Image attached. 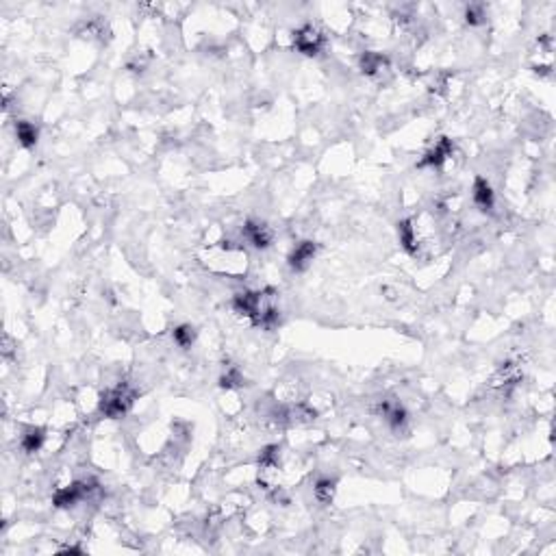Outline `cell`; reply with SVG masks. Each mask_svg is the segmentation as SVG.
I'll list each match as a JSON object with an SVG mask.
<instances>
[{
	"label": "cell",
	"mask_w": 556,
	"mask_h": 556,
	"mask_svg": "<svg viewBox=\"0 0 556 556\" xmlns=\"http://www.w3.org/2000/svg\"><path fill=\"white\" fill-rule=\"evenodd\" d=\"M232 309L246 315L263 328H272L278 321V309L272 292H244L232 298Z\"/></svg>",
	"instance_id": "6da1fadb"
},
{
	"label": "cell",
	"mask_w": 556,
	"mask_h": 556,
	"mask_svg": "<svg viewBox=\"0 0 556 556\" xmlns=\"http://www.w3.org/2000/svg\"><path fill=\"white\" fill-rule=\"evenodd\" d=\"M133 402H135V389L129 385H118L100 398V413L111 420H118L129 413Z\"/></svg>",
	"instance_id": "7a4b0ae2"
},
{
	"label": "cell",
	"mask_w": 556,
	"mask_h": 556,
	"mask_svg": "<svg viewBox=\"0 0 556 556\" xmlns=\"http://www.w3.org/2000/svg\"><path fill=\"white\" fill-rule=\"evenodd\" d=\"M94 489H96V482H85V480L72 482V485L55 491V495H52V505H55L57 509H70V507L79 505L81 500H85Z\"/></svg>",
	"instance_id": "3957f363"
},
{
	"label": "cell",
	"mask_w": 556,
	"mask_h": 556,
	"mask_svg": "<svg viewBox=\"0 0 556 556\" xmlns=\"http://www.w3.org/2000/svg\"><path fill=\"white\" fill-rule=\"evenodd\" d=\"M324 42L326 40H324V35H321V31H317L311 24L298 29L294 35V46L298 48V52H302V55H307V57L319 55V50L324 48Z\"/></svg>",
	"instance_id": "277c9868"
},
{
	"label": "cell",
	"mask_w": 556,
	"mask_h": 556,
	"mask_svg": "<svg viewBox=\"0 0 556 556\" xmlns=\"http://www.w3.org/2000/svg\"><path fill=\"white\" fill-rule=\"evenodd\" d=\"M452 152H454L452 139L441 137L433 148L424 152V157L418 161V168H441L445 161L452 157Z\"/></svg>",
	"instance_id": "5b68a950"
},
{
	"label": "cell",
	"mask_w": 556,
	"mask_h": 556,
	"mask_svg": "<svg viewBox=\"0 0 556 556\" xmlns=\"http://www.w3.org/2000/svg\"><path fill=\"white\" fill-rule=\"evenodd\" d=\"M398 237H400V244L408 255H413V257L420 255L422 237H420V230L415 226V220H402L398 224Z\"/></svg>",
	"instance_id": "8992f818"
},
{
	"label": "cell",
	"mask_w": 556,
	"mask_h": 556,
	"mask_svg": "<svg viewBox=\"0 0 556 556\" xmlns=\"http://www.w3.org/2000/svg\"><path fill=\"white\" fill-rule=\"evenodd\" d=\"M315 253H317V246L313 241H300L289 255V267L294 272H304L307 267L311 265V261L315 259Z\"/></svg>",
	"instance_id": "52a82bcc"
},
{
	"label": "cell",
	"mask_w": 556,
	"mask_h": 556,
	"mask_svg": "<svg viewBox=\"0 0 556 556\" xmlns=\"http://www.w3.org/2000/svg\"><path fill=\"white\" fill-rule=\"evenodd\" d=\"M244 237L253 244L255 248H267L272 244L274 235H272V228L263 224V222H246L244 226Z\"/></svg>",
	"instance_id": "ba28073f"
},
{
	"label": "cell",
	"mask_w": 556,
	"mask_h": 556,
	"mask_svg": "<svg viewBox=\"0 0 556 556\" xmlns=\"http://www.w3.org/2000/svg\"><path fill=\"white\" fill-rule=\"evenodd\" d=\"M472 196H474V202H476V207H478L480 211H493L495 193H493L491 185L487 183V178L476 176L474 187H472Z\"/></svg>",
	"instance_id": "9c48e42d"
},
{
	"label": "cell",
	"mask_w": 556,
	"mask_h": 556,
	"mask_svg": "<svg viewBox=\"0 0 556 556\" xmlns=\"http://www.w3.org/2000/svg\"><path fill=\"white\" fill-rule=\"evenodd\" d=\"M15 137H17V141H20V146L33 148L35 143H38V139H40V131H38L35 124H31L26 120H20V122H15Z\"/></svg>",
	"instance_id": "30bf717a"
},
{
	"label": "cell",
	"mask_w": 556,
	"mask_h": 556,
	"mask_svg": "<svg viewBox=\"0 0 556 556\" xmlns=\"http://www.w3.org/2000/svg\"><path fill=\"white\" fill-rule=\"evenodd\" d=\"M387 63H389V59L385 55H381V52H365V55H361V70L367 77H376L379 72H383L387 67Z\"/></svg>",
	"instance_id": "8fae6325"
},
{
	"label": "cell",
	"mask_w": 556,
	"mask_h": 556,
	"mask_svg": "<svg viewBox=\"0 0 556 556\" xmlns=\"http://www.w3.org/2000/svg\"><path fill=\"white\" fill-rule=\"evenodd\" d=\"M44 441H46V433H44L42 428H29L26 433L22 435L20 445H22V450H24L26 454H35V452H40V450H42Z\"/></svg>",
	"instance_id": "7c38bea8"
},
{
	"label": "cell",
	"mask_w": 556,
	"mask_h": 556,
	"mask_svg": "<svg viewBox=\"0 0 556 556\" xmlns=\"http://www.w3.org/2000/svg\"><path fill=\"white\" fill-rule=\"evenodd\" d=\"M335 491H337V480L335 478H319L313 487V493L317 498V502L321 505H331L333 498H335Z\"/></svg>",
	"instance_id": "4fadbf2b"
},
{
	"label": "cell",
	"mask_w": 556,
	"mask_h": 556,
	"mask_svg": "<svg viewBox=\"0 0 556 556\" xmlns=\"http://www.w3.org/2000/svg\"><path fill=\"white\" fill-rule=\"evenodd\" d=\"M383 415L391 424V428H402L406 424V411L398 402H383Z\"/></svg>",
	"instance_id": "5bb4252c"
},
{
	"label": "cell",
	"mask_w": 556,
	"mask_h": 556,
	"mask_svg": "<svg viewBox=\"0 0 556 556\" xmlns=\"http://www.w3.org/2000/svg\"><path fill=\"white\" fill-rule=\"evenodd\" d=\"M174 342L181 346V348H191V344L196 342V331H193V326H189V324L176 326L174 328Z\"/></svg>",
	"instance_id": "9a60e30c"
},
{
	"label": "cell",
	"mask_w": 556,
	"mask_h": 556,
	"mask_svg": "<svg viewBox=\"0 0 556 556\" xmlns=\"http://www.w3.org/2000/svg\"><path fill=\"white\" fill-rule=\"evenodd\" d=\"M220 383H222V387H226V389H230V387H239V385L244 383L241 372H239L237 367H228V370L224 372V376L220 379Z\"/></svg>",
	"instance_id": "2e32d148"
},
{
	"label": "cell",
	"mask_w": 556,
	"mask_h": 556,
	"mask_svg": "<svg viewBox=\"0 0 556 556\" xmlns=\"http://www.w3.org/2000/svg\"><path fill=\"white\" fill-rule=\"evenodd\" d=\"M482 17H485V9H482V5H470L468 11H465V20H468L470 24H480Z\"/></svg>",
	"instance_id": "e0dca14e"
}]
</instances>
